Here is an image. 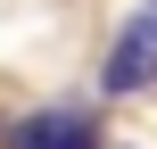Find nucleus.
I'll list each match as a JSON object with an SVG mask.
<instances>
[{"label": "nucleus", "mask_w": 157, "mask_h": 149, "mask_svg": "<svg viewBox=\"0 0 157 149\" xmlns=\"http://www.w3.org/2000/svg\"><path fill=\"white\" fill-rule=\"evenodd\" d=\"M149 83H157V8H141V17H124V25L108 33L99 91H108V100H124V91H149Z\"/></svg>", "instance_id": "1"}, {"label": "nucleus", "mask_w": 157, "mask_h": 149, "mask_svg": "<svg viewBox=\"0 0 157 149\" xmlns=\"http://www.w3.org/2000/svg\"><path fill=\"white\" fill-rule=\"evenodd\" d=\"M8 149H99V124L83 116V108H41V116H25Z\"/></svg>", "instance_id": "2"}]
</instances>
